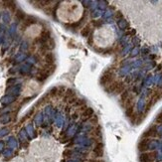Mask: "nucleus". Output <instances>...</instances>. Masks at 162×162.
<instances>
[{"instance_id":"obj_2","label":"nucleus","mask_w":162,"mask_h":162,"mask_svg":"<svg viewBox=\"0 0 162 162\" xmlns=\"http://www.w3.org/2000/svg\"><path fill=\"white\" fill-rule=\"evenodd\" d=\"M112 80V74H110V72H106L105 75L103 76V78H101V84H103V85H106V84H108V83H110Z\"/></svg>"},{"instance_id":"obj_5","label":"nucleus","mask_w":162,"mask_h":162,"mask_svg":"<svg viewBox=\"0 0 162 162\" xmlns=\"http://www.w3.org/2000/svg\"><path fill=\"white\" fill-rule=\"evenodd\" d=\"M132 114H133V106L130 105V106H128L126 110V115L128 117H132Z\"/></svg>"},{"instance_id":"obj_3","label":"nucleus","mask_w":162,"mask_h":162,"mask_svg":"<svg viewBox=\"0 0 162 162\" xmlns=\"http://www.w3.org/2000/svg\"><path fill=\"white\" fill-rule=\"evenodd\" d=\"M150 153H143L140 155V162H148L150 160Z\"/></svg>"},{"instance_id":"obj_1","label":"nucleus","mask_w":162,"mask_h":162,"mask_svg":"<svg viewBox=\"0 0 162 162\" xmlns=\"http://www.w3.org/2000/svg\"><path fill=\"white\" fill-rule=\"evenodd\" d=\"M94 153L97 157H101L103 154V143H98L94 149Z\"/></svg>"},{"instance_id":"obj_4","label":"nucleus","mask_w":162,"mask_h":162,"mask_svg":"<svg viewBox=\"0 0 162 162\" xmlns=\"http://www.w3.org/2000/svg\"><path fill=\"white\" fill-rule=\"evenodd\" d=\"M147 144H148V141L144 140V141H141L140 144H139V149L142 151V150H145L147 148Z\"/></svg>"},{"instance_id":"obj_9","label":"nucleus","mask_w":162,"mask_h":162,"mask_svg":"<svg viewBox=\"0 0 162 162\" xmlns=\"http://www.w3.org/2000/svg\"><path fill=\"white\" fill-rule=\"evenodd\" d=\"M84 30H85V31H83V35H84V36H87V35H88V33H89V32H90L89 27H87V28L84 29Z\"/></svg>"},{"instance_id":"obj_7","label":"nucleus","mask_w":162,"mask_h":162,"mask_svg":"<svg viewBox=\"0 0 162 162\" xmlns=\"http://www.w3.org/2000/svg\"><path fill=\"white\" fill-rule=\"evenodd\" d=\"M46 60H47L48 63H52V62L54 61V58H53V55H52V54H48L47 56H46Z\"/></svg>"},{"instance_id":"obj_6","label":"nucleus","mask_w":162,"mask_h":162,"mask_svg":"<svg viewBox=\"0 0 162 162\" xmlns=\"http://www.w3.org/2000/svg\"><path fill=\"white\" fill-rule=\"evenodd\" d=\"M128 96H129V94H128V92L125 91V92H122V94H121V101L122 103H125V101H127V98H128Z\"/></svg>"},{"instance_id":"obj_8","label":"nucleus","mask_w":162,"mask_h":162,"mask_svg":"<svg viewBox=\"0 0 162 162\" xmlns=\"http://www.w3.org/2000/svg\"><path fill=\"white\" fill-rule=\"evenodd\" d=\"M92 114V108H88L87 110H85V113H84V117H89V115Z\"/></svg>"}]
</instances>
